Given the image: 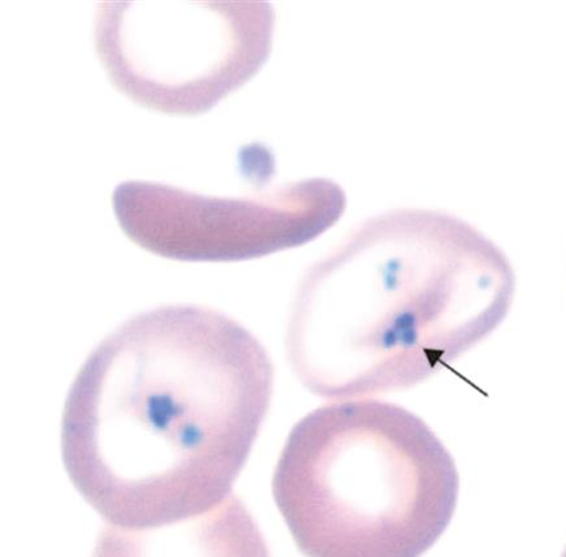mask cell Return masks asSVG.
I'll list each match as a JSON object with an SVG mask.
<instances>
[{"instance_id": "6da1fadb", "label": "cell", "mask_w": 566, "mask_h": 557, "mask_svg": "<svg viewBox=\"0 0 566 557\" xmlns=\"http://www.w3.org/2000/svg\"><path fill=\"white\" fill-rule=\"evenodd\" d=\"M270 354L200 306L144 312L103 339L66 397L62 455L104 522L147 529L228 497L272 403Z\"/></svg>"}, {"instance_id": "7a4b0ae2", "label": "cell", "mask_w": 566, "mask_h": 557, "mask_svg": "<svg viewBox=\"0 0 566 557\" xmlns=\"http://www.w3.org/2000/svg\"><path fill=\"white\" fill-rule=\"evenodd\" d=\"M515 290L509 258L467 221L416 208L385 212L304 273L287 360L325 399L406 390L496 330Z\"/></svg>"}, {"instance_id": "3957f363", "label": "cell", "mask_w": 566, "mask_h": 557, "mask_svg": "<svg viewBox=\"0 0 566 557\" xmlns=\"http://www.w3.org/2000/svg\"><path fill=\"white\" fill-rule=\"evenodd\" d=\"M274 502L307 557H421L452 522L460 479L449 450L406 408H317L287 437Z\"/></svg>"}, {"instance_id": "277c9868", "label": "cell", "mask_w": 566, "mask_h": 557, "mask_svg": "<svg viewBox=\"0 0 566 557\" xmlns=\"http://www.w3.org/2000/svg\"><path fill=\"white\" fill-rule=\"evenodd\" d=\"M268 2H102L96 55L111 84L142 107L174 116L210 113L262 71L271 56Z\"/></svg>"}, {"instance_id": "5b68a950", "label": "cell", "mask_w": 566, "mask_h": 557, "mask_svg": "<svg viewBox=\"0 0 566 557\" xmlns=\"http://www.w3.org/2000/svg\"><path fill=\"white\" fill-rule=\"evenodd\" d=\"M112 207L130 241L189 263H232L301 248L344 217L347 197L329 178L277 186L244 197H210L166 183L117 185Z\"/></svg>"}, {"instance_id": "8992f818", "label": "cell", "mask_w": 566, "mask_h": 557, "mask_svg": "<svg viewBox=\"0 0 566 557\" xmlns=\"http://www.w3.org/2000/svg\"><path fill=\"white\" fill-rule=\"evenodd\" d=\"M93 557H272L248 507L234 495L182 522L125 529L107 526Z\"/></svg>"}, {"instance_id": "52a82bcc", "label": "cell", "mask_w": 566, "mask_h": 557, "mask_svg": "<svg viewBox=\"0 0 566 557\" xmlns=\"http://www.w3.org/2000/svg\"><path fill=\"white\" fill-rule=\"evenodd\" d=\"M562 557H566V549H565V553L563 554V556H562Z\"/></svg>"}]
</instances>
